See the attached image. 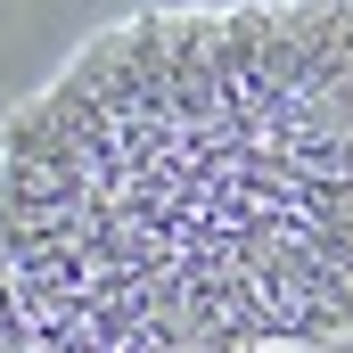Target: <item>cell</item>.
Returning <instances> with one entry per match:
<instances>
[{
    "label": "cell",
    "mask_w": 353,
    "mask_h": 353,
    "mask_svg": "<svg viewBox=\"0 0 353 353\" xmlns=\"http://www.w3.org/2000/svg\"><path fill=\"white\" fill-rule=\"evenodd\" d=\"M345 337L353 0L132 17L0 123V353Z\"/></svg>",
    "instance_id": "obj_1"
}]
</instances>
